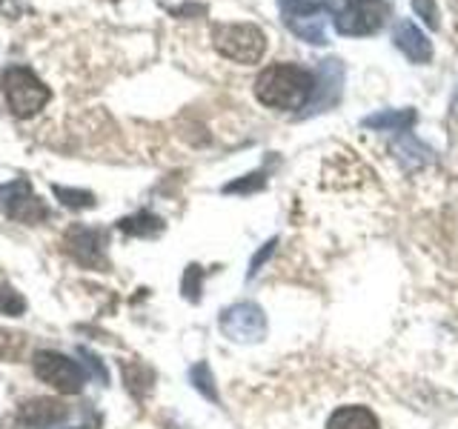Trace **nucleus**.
<instances>
[{
	"label": "nucleus",
	"mask_w": 458,
	"mask_h": 429,
	"mask_svg": "<svg viewBox=\"0 0 458 429\" xmlns=\"http://www.w3.org/2000/svg\"><path fill=\"white\" fill-rule=\"evenodd\" d=\"M315 75L298 63H272L255 78V97L278 112H295L312 104Z\"/></svg>",
	"instance_id": "obj_1"
},
{
	"label": "nucleus",
	"mask_w": 458,
	"mask_h": 429,
	"mask_svg": "<svg viewBox=\"0 0 458 429\" xmlns=\"http://www.w3.org/2000/svg\"><path fill=\"white\" fill-rule=\"evenodd\" d=\"M212 43L226 61L235 63H258L267 52V35L258 23H215Z\"/></svg>",
	"instance_id": "obj_2"
},
{
	"label": "nucleus",
	"mask_w": 458,
	"mask_h": 429,
	"mask_svg": "<svg viewBox=\"0 0 458 429\" xmlns=\"http://www.w3.org/2000/svg\"><path fill=\"white\" fill-rule=\"evenodd\" d=\"M4 95L9 109L21 118H32L49 104V89L32 69L23 66H9L4 72Z\"/></svg>",
	"instance_id": "obj_3"
},
{
	"label": "nucleus",
	"mask_w": 458,
	"mask_h": 429,
	"mask_svg": "<svg viewBox=\"0 0 458 429\" xmlns=\"http://www.w3.org/2000/svg\"><path fill=\"white\" fill-rule=\"evenodd\" d=\"M218 326L233 343H258L267 338V312L255 300H238L221 312Z\"/></svg>",
	"instance_id": "obj_4"
},
{
	"label": "nucleus",
	"mask_w": 458,
	"mask_h": 429,
	"mask_svg": "<svg viewBox=\"0 0 458 429\" xmlns=\"http://www.w3.org/2000/svg\"><path fill=\"white\" fill-rule=\"evenodd\" d=\"M390 18V6L384 0H347L335 14V32L344 38H367L376 35Z\"/></svg>",
	"instance_id": "obj_5"
},
{
	"label": "nucleus",
	"mask_w": 458,
	"mask_h": 429,
	"mask_svg": "<svg viewBox=\"0 0 458 429\" xmlns=\"http://www.w3.org/2000/svg\"><path fill=\"white\" fill-rule=\"evenodd\" d=\"M35 375L49 383L52 390L64 392V395H78L86 383V375L78 361H72L69 355H61V352H38L35 355Z\"/></svg>",
	"instance_id": "obj_6"
},
{
	"label": "nucleus",
	"mask_w": 458,
	"mask_h": 429,
	"mask_svg": "<svg viewBox=\"0 0 458 429\" xmlns=\"http://www.w3.org/2000/svg\"><path fill=\"white\" fill-rule=\"evenodd\" d=\"M0 206H4L9 218L21 223H40L49 218L47 204L32 192V183L23 178L0 186Z\"/></svg>",
	"instance_id": "obj_7"
},
{
	"label": "nucleus",
	"mask_w": 458,
	"mask_h": 429,
	"mask_svg": "<svg viewBox=\"0 0 458 429\" xmlns=\"http://www.w3.org/2000/svg\"><path fill=\"white\" fill-rule=\"evenodd\" d=\"M318 78L321 80H315V95H312V104H310L312 112H324V109H329L338 100L341 86H344V66H341V61H335V57H333V61H321Z\"/></svg>",
	"instance_id": "obj_8"
},
{
	"label": "nucleus",
	"mask_w": 458,
	"mask_h": 429,
	"mask_svg": "<svg viewBox=\"0 0 458 429\" xmlns=\"http://www.w3.org/2000/svg\"><path fill=\"white\" fill-rule=\"evenodd\" d=\"M393 43L410 57L412 63H429V61H433V40H429L412 21H398L395 23Z\"/></svg>",
	"instance_id": "obj_9"
},
{
	"label": "nucleus",
	"mask_w": 458,
	"mask_h": 429,
	"mask_svg": "<svg viewBox=\"0 0 458 429\" xmlns=\"http://www.w3.org/2000/svg\"><path fill=\"white\" fill-rule=\"evenodd\" d=\"M66 252L83 266H104V238L95 229H75L66 235Z\"/></svg>",
	"instance_id": "obj_10"
},
{
	"label": "nucleus",
	"mask_w": 458,
	"mask_h": 429,
	"mask_svg": "<svg viewBox=\"0 0 458 429\" xmlns=\"http://www.w3.org/2000/svg\"><path fill=\"white\" fill-rule=\"evenodd\" d=\"M69 415V409L61 404V400H55V398H32L29 404L21 407L18 412V418L26 424V426H55V424H61L64 418Z\"/></svg>",
	"instance_id": "obj_11"
},
{
	"label": "nucleus",
	"mask_w": 458,
	"mask_h": 429,
	"mask_svg": "<svg viewBox=\"0 0 458 429\" xmlns=\"http://www.w3.org/2000/svg\"><path fill=\"white\" fill-rule=\"evenodd\" d=\"M324 14L327 9L318 4V6H304V9H295V12H286V23H290V29L304 38L310 43H327L324 38Z\"/></svg>",
	"instance_id": "obj_12"
},
{
	"label": "nucleus",
	"mask_w": 458,
	"mask_h": 429,
	"mask_svg": "<svg viewBox=\"0 0 458 429\" xmlns=\"http://www.w3.org/2000/svg\"><path fill=\"white\" fill-rule=\"evenodd\" d=\"M415 121H419L415 109H381L376 114H367V118L361 121V126L376 129V132H401L404 135L415 126Z\"/></svg>",
	"instance_id": "obj_13"
},
{
	"label": "nucleus",
	"mask_w": 458,
	"mask_h": 429,
	"mask_svg": "<svg viewBox=\"0 0 458 429\" xmlns=\"http://www.w3.org/2000/svg\"><path fill=\"white\" fill-rule=\"evenodd\" d=\"M324 429H381V421L372 409H367L361 404H352V407H338L327 418Z\"/></svg>",
	"instance_id": "obj_14"
},
{
	"label": "nucleus",
	"mask_w": 458,
	"mask_h": 429,
	"mask_svg": "<svg viewBox=\"0 0 458 429\" xmlns=\"http://www.w3.org/2000/svg\"><path fill=\"white\" fill-rule=\"evenodd\" d=\"M121 232L126 235H135V238H155L164 232V221L157 218L152 212H138V214H129L121 223Z\"/></svg>",
	"instance_id": "obj_15"
},
{
	"label": "nucleus",
	"mask_w": 458,
	"mask_h": 429,
	"mask_svg": "<svg viewBox=\"0 0 458 429\" xmlns=\"http://www.w3.org/2000/svg\"><path fill=\"white\" fill-rule=\"evenodd\" d=\"M190 381H192V386L195 390L204 395L207 400H212V404H221V395H218V386H215V375H212V369H209V364H195L192 369H190Z\"/></svg>",
	"instance_id": "obj_16"
},
{
	"label": "nucleus",
	"mask_w": 458,
	"mask_h": 429,
	"mask_svg": "<svg viewBox=\"0 0 458 429\" xmlns=\"http://www.w3.org/2000/svg\"><path fill=\"white\" fill-rule=\"evenodd\" d=\"M267 186V169H258V172H250V175H243L233 183L224 186L226 195H252L258 189H264Z\"/></svg>",
	"instance_id": "obj_17"
},
{
	"label": "nucleus",
	"mask_w": 458,
	"mask_h": 429,
	"mask_svg": "<svg viewBox=\"0 0 458 429\" xmlns=\"http://www.w3.org/2000/svg\"><path fill=\"white\" fill-rule=\"evenodd\" d=\"M429 152L421 147L419 140H412V138H404L398 143V157H401V164H404L407 169H415V166H424L429 157Z\"/></svg>",
	"instance_id": "obj_18"
},
{
	"label": "nucleus",
	"mask_w": 458,
	"mask_h": 429,
	"mask_svg": "<svg viewBox=\"0 0 458 429\" xmlns=\"http://www.w3.org/2000/svg\"><path fill=\"white\" fill-rule=\"evenodd\" d=\"M52 192L61 198V204L69 209H89L95 206V195L86 189H66V186H52Z\"/></svg>",
	"instance_id": "obj_19"
},
{
	"label": "nucleus",
	"mask_w": 458,
	"mask_h": 429,
	"mask_svg": "<svg viewBox=\"0 0 458 429\" xmlns=\"http://www.w3.org/2000/svg\"><path fill=\"white\" fill-rule=\"evenodd\" d=\"M26 312V300L21 292H14L12 286H0V315H12V318H18V315Z\"/></svg>",
	"instance_id": "obj_20"
},
{
	"label": "nucleus",
	"mask_w": 458,
	"mask_h": 429,
	"mask_svg": "<svg viewBox=\"0 0 458 429\" xmlns=\"http://www.w3.org/2000/svg\"><path fill=\"white\" fill-rule=\"evenodd\" d=\"M200 283H204V269H200L198 264H192V266H186V272H183V283H181V290H183V295L192 300L200 298Z\"/></svg>",
	"instance_id": "obj_21"
},
{
	"label": "nucleus",
	"mask_w": 458,
	"mask_h": 429,
	"mask_svg": "<svg viewBox=\"0 0 458 429\" xmlns=\"http://www.w3.org/2000/svg\"><path fill=\"white\" fill-rule=\"evenodd\" d=\"M276 247H278V238H269V240L264 243V247L252 255V261H250V272H247V278H250V281H252V278L258 275V272H261V269L267 266L269 257L276 255Z\"/></svg>",
	"instance_id": "obj_22"
},
{
	"label": "nucleus",
	"mask_w": 458,
	"mask_h": 429,
	"mask_svg": "<svg viewBox=\"0 0 458 429\" xmlns=\"http://www.w3.org/2000/svg\"><path fill=\"white\" fill-rule=\"evenodd\" d=\"M26 347V341H23V335H18V332H0V358H18L21 355V349Z\"/></svg>",
	"instance_id": "obj_23"
},
{
	"label": "nucleus",
	"mask_w": 458,
	"mask_h": 429,
	"mask_svg": "<svg viewBox=\"0 0 458 429\" xmlns=\"http://www.w3.org/2000/svg\"><path fill=\"white\" fill-rule=\"evenodd\" d=\"M412 9L419 12V18H424V23H427L429 29H438V26H441L436 0H412Z\"/></svg>",
	"instance_id": "obj_24"
},
{
	"label": "nucleus",
	"mask_w": 458,
	"mask_h": 429,
	"mask_svg": "<svg viewBox=\"0 0 458 429\" xmlns=\"http://www.w3.org/2000/svg\"><path fill=\"white\" fill-rule=\"evenodd\" d=\"M281 6L286 12H295V9H304V6H312V0H281Z\"/></svg>",
	"instance_id": "obj_25"
},
{
	"label": "nucleus",
	"mask_w": 458,
	"mask_h": 429,
	"mask_svg": "<svg viewBox=\"0 0 458 429\" xmlns=\"http://www.w3.org/2000/svg\"><path fill=\"white\" fill-rule=\"evenodd\" d=\"M0 4H4V0H0Z\"/></svg>",
	"instance_id": "obj_26"
}]
</instances>
